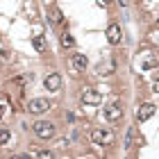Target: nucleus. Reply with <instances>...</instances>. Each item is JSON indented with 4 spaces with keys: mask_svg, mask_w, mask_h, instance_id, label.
Listing matches in <instances>:
<instances>
[{
    "mask_svg": "<svg viewBox=\"0 0 159 159\" xmlns=\"http://www.w3.org/2000/svg\"><path fill=\"white\" fill-rule=\"evenodd\" d=\"M91 141L96 143V146H111V143H116V134H114L111 129L96 127V129L91 132Z\"/></svg>",
    "mask_w": 159,
    "mask_h": 159,
    "instance_id": "nucleus-1",
    "label": "nucleus"
},
{
    "mask_svg": "<svg viewBox=\"0 0 159 159\" xmlns=\"http://www.w3.org/2000/svg\"><path fill=\"white\" fill-rule=\"evenodd\" d=\"M34 134L39 139H52L55 136V125L50 120H37L34 123Z\"/></svg>",
    "mask_w": 159,
    "mask_h": 159,
    "instance_id": "nucleus-2",
    "label": "nucleus"
},
{
    "mask_svg": "<svg viewBox=\"0 0 159 159\" xmlns=\"http://www.w3.org/2000/svg\"><path fill=\"white\" fill-rule=\"evenodd\" d=\"M123 114H125V111H123V105H120V102H111V105L105 107L102 116L109 120V123H118V120L123 118Z\"/></svg>",
    "mask_w": 159,
    "mask_h": 159,
    "instance_id": "nucleus-3",
    "label": "nucleus"
},
{
    "mask_svg": "<svg viewBox=\"0 0 159 159\" xmlns=\"http://www.w3.org/2000/svg\"><path fill=\"white\" fill-rule=\"evenodd\" d=\"M48 109H50V102L46 98H32L30 102H27V111L34 114V116H39V114L48 111Z\"/></svg>",
    "mask_w": 159,
    "mask_h": 159,
    "instance_id": "nucleus-4",
    "label": "nucleus"
},
{
    "mask_svg": "<svg viewBox=\"0 0 159 159\" xmlns=\"http://www.w3.org/2000/svg\"><path fill=\"white\" fill-rule=\"evenodd\" d=\"M82 102H84V105H100V102H102V96H100V91L91 89V86H84V91H82Z\"/></svg>",
    "mask_w": 159,
    "mask_h": 159,
    "instance_id": "nucleus-5",
    "label": "nucleus"
},
{
    "mask_svg": "<svg viewBox=\"0 0 159 159\" xmlns=\"http://www.w3.org/2000/svg\"><path fill=\"white\" fill-rule=\"evenodd\" d=\"M136 64H139V68H141V70H152V68L159 66V59H157L152 52H143V55H141V59L136 61Z\"/></svg>",
    "mask_w": 159,
    "mask_h": 159,
    "instance_id": "nucleus-6",
    "label": "nucleus"
},
{
    "mask_svg": "<svg viewBox=\"0 0 159 159\" xmlns=\"http://www.w3.org/2000/svg\"><path fill=\"white\" fill-rule=\"evenodd\" d=\"M155 111H157V107H155L152 102H143V105L139 107V111H136V120L143 123V120L152 118V116H155Z\"/></svg>",
    "mask_w": 159,
    "mask_h": 159,
    "instance_id": "nucleus-7",
    "label": "nucleus"
},
{
    "mask_svg": "<svg viewBox=\"0 0 159 159\" xmlns=\"http://www.w3.org/2000/svg\"><path fill=\"white\" fill-rule=\"evenodd\" d=\"M114 70H116V61H114V59H105V61H100L96 66V75L105 77V75H111Z\"/></svg>",
    "mask_w": 159,
    "mask_h": 159,
    "instance_id": "nucleus-8",
    "label": "nucleus"
},
{
    "mask_svg": "<svg viewBox=\"0 0 159 159\" xmlns=\"http://www.w3.org/2000/svg\"><path fill=\"white\" fill-rule=\"evenodd\" d=\"M43 86H46L48 91H59V89H61V75H59V73L46 75V80H43Z\"/></svg>",
    "mask_w": 159,
    "mask_h": 159,
    "instance_id": "nucleus-9",
    "label": "nucleus"
},
{
    "mask_svg": "<svg viewBox=\"0 0 159 159\" xmlns=\"http://www.w3.org/2000/svg\"><path fill=\"white\" fill-rule=\"evenodd\" d=\"M70 66H73V70L82 73V70H84L86 66H89V59H86V55H82V52L73 55V57H70Z\"/></svg>",
    "mask_w": 159,
    "mask_h": 159,
    "instance_id": "nucleus-10",
    "label": "nucleus"
},
{
    "mask_svg": "<svg viewBox=\"0 0 159 159\" xmlns=\"http://www.w3.org/2000/svg\"><path fill=\"white\" fill-rule=\"evenodd\" d=\"M107 41L114 43V46L120 43V27L118 25H109V27H107Z\"/></svg>",
    "mask_w": 159,
    "mask_h": 159,
    "instance_id": "nucleus-11",
    "label": "nucleus"
},
{
    "mask_svg": "<svg viewBox=\"0 0 159 159\" xmlns=\"http://www.w3.org/2000/svg\"><path fill=\"white\" fill-rule=\"evenodd\" d=\"M32 46H34V50H37V52H43V50H46V39H43L41 34H37V37L32 39Z\"/></svg>",
    "mask_w": 159,
    "mask_h": 159,
    "instance_id": "nucleus-12",
    "label": "nucleus"
},
{
    "mask_svg": "<svg viewBox=\"0 0 159 159\" xmlns=\"http://www.w3.org/2000/svg\"><path fill=\"white\" fill-rule=\"evenodd\" d=\"M11 143V132L7 127H0V146H9Z\"/></svg>",
    "mask_w": 159,
    "mask_h": 159,
    "instance_id": "nucleus-13",
    "label": "nucleus"
},
{
    "mask_svg": "<svg viewBox=\"0 0 159 159\" xmlns=\"http://www.w3.org/2000/svg\"><path fill=\"white\" fill-rule=\"evenodd\" d=\"M61 18H64L61 16V9H59V7H52V9H50V23L57 25V23H61Z\"/></svg>",
    "mask_w": 159,
    "mask_h": 159,
    "instance_id": "nucleus-14",
    "label": "nucleus"
},
{
    "mask_svg": "<svg viewBox=\"0 0 159 159\" xmlns=\"http://www.w3.org/2000/svg\"><path fill=\"white\" fill-rule=\"evenodd\" d=\"M61 46H64V48H73V46H75V39L70 37L68 32H64V34H61Z\"/></svg>",
    "mask_w": 159,
    "mask_h": 159,
    "instance_id": "nucleus-15",
    "label": "nucleus"
},
{
    "mask_svg": "<svg viewBox=\"0 0 159 159\" xmlns=\"http://www.w3.org/2000/svg\"><path fill=\"white\" fill-rule=\"evenodd\" d=\"M132 146H134V127H129L125 134V150H129Z\"/></svg>",
    "mask_w": 159,
    "mask_h": 159,
    "instance_id": "nucleus-16",
    "label": "nucleus"
},
{
    "mask_svg": "<svg viewBox=\"0 0 159 159\" xmlns=\"http://www.w3.org/2000/svg\"><path fill=\"white\" fill-rule=\"evenodd\" d=\"M0 61H9V52H7L2 46H0Z\"/></svg>",
    "mask_w": 159,
    "mask_h": 159,
    "instance_id": "nucleus-17",
    "label": "nucleus"
},
{
    "mask_svg": "<svg viewBox=\"0 0 159 159\" xmlns=\"http://www.w3.org/2000/svg\"><path fill=\"white\" fill-rule=\"evenodd\" d=\"M37 157H41V159H50V157H52V152H50V150H39Z\"/></svg>",
    "mask_w": 159,
    "mask_h": 159,
    "instance_id": "nucleus-18",
    "label": "nucleus"
},
{
    "mask_svg": "<svg viewBox=\"0 0 159 159\" xmlns=\"http://www.w3.org/2000/svg\"><path fill=\"white\" fill-rule=\"evenodd\" d=\"M5 111H7V105H2V102H0V118L5 116Z\"/></svg>",
    "mask_w": 159,
    "mask_h": 159,
    "instance_id": "nucleus-19",
    "label": "nucleus"
},
{
    "mask_svg": "<svg viewBox=\"0 0 159 159\" xmlns=\"http://www.w3.org/2000/svg\"><path fill=\"white\" fill-rule=\"evenodd\" d=\"M152 91L159 93V80H155V82H152Z\"/></svg>",
    "mask_w": 159,
    "mask_h": 159,
    "instance_id": "nucleus-20",
    "label": "nucleus"
},
{
    "mask_svg": "<svg viewBox=\"0 0 159 159\" xmlns=\"http://www.w3.org/2000/svg\"><path fill=\"white\" fill-rule=\"evenodd\" d=\"M100 2H102V5H109V2H111V0H100Z\"/></svg>",
    "mask_w": 159,
    "mask_h": 159,
    "instance_id": "nucleus-21",
    "label": "nucleus"
},
{
    "mask_svg": "<svg viewBox=\"0 0 159 159\" xmlns=\"http://www.w3.org/2000/svg\"><path fill=\"white\" fill-rule=\"evenodd\" d=\"M118 2H120V5H125V0H118Z\"/></svg>",
    "mask_w": 159,
    "mask_h": 159,
    "instance_id": "nucleus-22",
    "label": "nucleus"
}]
</instances>
